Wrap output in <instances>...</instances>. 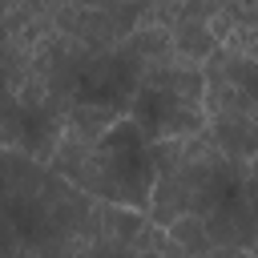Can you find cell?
<instances>
[{"mask_svg": "<svg viewBox=\"0 0 258 258\" xmlns=\"http://www.w3.org/2000/svg\"><path fill=\"white\" fill-rule=\"evenodd\" d=\"M149 145L157 141H185L206 129L202 109V69L185 64H149L137 77L125 113Z\"/></svg>", "mask_w": 258, "mask_h": 258, "instance_id": "cell-3", "label": "cell"}, {"mask_svg": "<svg viewBox=\"0 0 258 258\" xmlns=\"http://www.w3.org/2000/svg\"><path fill=\"white\" fill-rule=\"evenodd\" d=\"M4 258H36V254H32V250H28L24 242H12V246L4 250Z\"/></svg>", "mask_w": 258, "mask_h": 258, "instance_id": "cell-11", "label": "cell"}, {"mask_svg": "<svg viewBox=\"0 0 258 258\" xmlns=\"http://www.w3.org/2000/svg\"><path fill=\"white\" fill-rule=\"evenodd\" d=\"M218 0H181L177 16L169 24V60L185 64V69H202L206 56L218 48L214 32H210V16H214Z\"/></svg>", "mask_w": 258, "mask_h": 258, "instance_id": "cell-7", "label": "cell"}, {"mask_svg": "<svg viewBox=\"0 0 258 258\" xmlns=\"http://www.w3.org/2000/svg\"><path fill=\"white\" fill-rule=\"evenodd\" d=\"M210 32H214L218 48L258 56V4L254 0H218V8L210 16Z\"/></svg>", "mask_w": 258, "mask_h": 258, "instance_id": "cell-9", "label": "cell"}, {"mask_svg": "<svg viewBox=\"0 0 258 258\" xmlns=\"http://www.w3.org/2000/svg\"><path fill=\"white\" fill-rule=\"evenodd\" d=\"M161 234H165V242H169V246H177L181 254H210V250H214V246H210V238H206L202 218H173Z\"/></svg>", "mask_w": 258, "mask_h": 258, "instance_id": "cell-10", "label": "cell"}, {"mask_svg": "<svg viewBox=\"0 0 258 258\" xmlns=\"http://www.w3.org/2000/svg\"><path fill=\"white\" fill-rule=\"evenodd\" d=\"M153 153V194H149V226L165 230L173 218H206L226 198L254 189V165L226 161L210 133L185 141H157Z\"/></svg>", "mask_w": 258, "mask_h": 258, "instance_id": "cell-1", "label": "cell"}, {"mask_svg": "<svg viewBox=\"0 0 258 258\" xmlns=\"http://www.w3.org/2000/svg\"><path fill=\"white\" fill-rule=\"evenodd\" d=\"M202 109H206V121L254 117V109H258V56L214 48L202 64Z\"/></svg>", "mask_w": 258, "mask_h": 258, "instance_id": "cell-4", "label": "cell"}, {"mask_svg": "<svg viewBox=\"0 0 258 258\" xmlns=\"http://www.w3.org/2000/svg\"><path fill=\"white\" fill-rule=\"evenodd\" d=\"M44 169L56 173L60 181H69L77 194H85L93 202L121 206V210H133V214H149L153 153H149V141L141 137V129L129 117L117 121L109 133H101L89 145L56 141Z\"/></svg>", "mask_w": 258, "mask_h": 258, "instance_id": "cell-2", "label": "cell"}, {"mask_svg": "<svg viewBox=\"0 0 258 258\" xmlns=\"http://www.w3.org/2000/svg\"><path fill=\"white\" fill-rule=\"evenodd\" d=\"M145 4H48V20L89 56L113 52L137 28Z\"/></svg>", "mask_w": 258, "mask_h": 258, "instance_id": "cell-5", "label": "cell"}, {"mask_svg": "<svg viewBox=\"0 0 258 258\" xmlns=\"http://www.w3.org/2000/svg\"><path fill=\"white\" fill-rule=\"evenodd\" d=\"M137 77H141V64L125 52V44H117L113 52L85 56L69 105H105V109L129 113V97L137 89Z\"/></svg>", "mask_w": 258, "mask_h": 258, "instance_id": "cell-6", "label": "cell"}, {"mask_svg": "<svg viewBox=\"0 0 258 258\" xmlns=\"http://www.w3.org/2000/svg\"><path fill=\"white\" fill-rule=\"evenodd\" d=\"M214 250H250L254 254V189L226 198L218 210L202 218Z\"/></svg>", "mask_w": 258, "mask_h": 258, "instance_id": "cell-8", "label": "cell"}]
</instances>
